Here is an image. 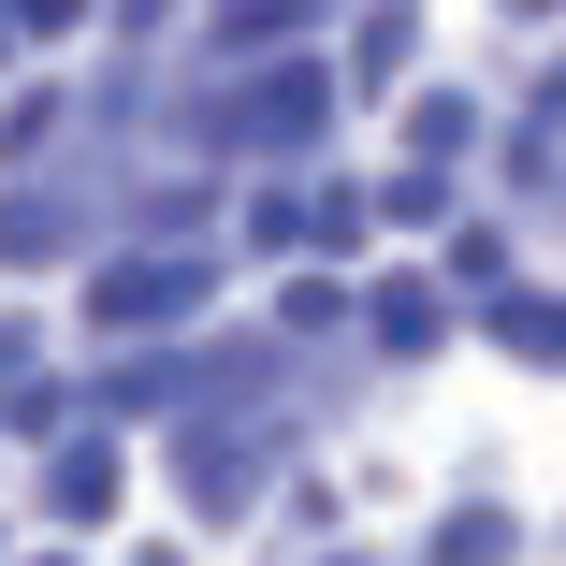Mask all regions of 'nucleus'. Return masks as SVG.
I'll return each instance as SVG.
<instances>
[{"instance_id":"1","label":"nucleus","mask_w":566,"mask_h":566,"mask_svg":"<svg viewBox=\"0 0 566 566\" xmlns=\"http://www.w3.org/2000/svg\"><path fill=\"white\" fill-rule=\"evenodd\" d=\"M160 305H189V276H175V262H132V276H102V319H160Z\"/></svg>"}]
</instances>
